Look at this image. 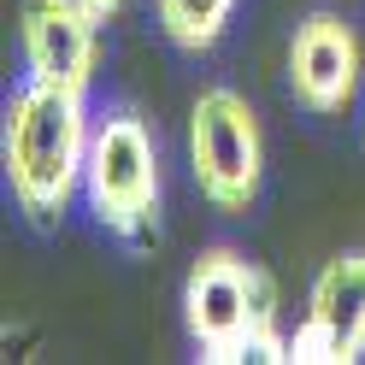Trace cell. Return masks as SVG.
Listing matches in <instances>:
<instances>
[{
  "mask_svg": "<svg viewBox=\"0 0 365 365\" xmlns=\"http://www.w3.org/2000/svg\"><path fill=\"white\" fill-rule=\"evenodd\" d=\"M88 142H95V118H88L83 95L53 83H24L6 106V130H0V159H6L12 200L36 230L71 212V200L83 195V165Z\"/></svg>",
  "mask_w": 365,
  "mask_h": 365,
  "instance_id": "1",
  "label": "cell"
},
{
  "mask_svg": "<svg viewBox=\"0 0 365 365\" xmlns=\"http://www.w3.org/2000/svg\"><path fill=\"white\" fill-rule=\"evenodd\" d=\"M182 324L207 365L230 359H289V336L277 330V283L236 247H207L182 283Z\"/></svg>",
  "mask_w": 365,
  "mask_h": 365,
  "instance_id": "2",
  "label": "cell"
},
{
  "mask_svg": "<svg viewBox=\"0 0 365 365\" xmlns=\"http://www.w3.org/2000/svg\"><path fill=\"white\" fill-rule=\"evenodd\" d=\"M83 200L106 236L148 247L159 236V148L135 112H106L88 142Z\"/></svg>",
  "mask_w": 365,
  "mask_h": 365,
  "instance_id": "3",
  "label": "cell"
},
{
  "mask_svg": "<svg viewBox=\"0 0 365 365\" xmlns=\"http://www.w3.org/2000/svg\"><path fill=\"white\" fill-rule=\"evenodd\" d=\"M189 171L218 212H247L265 182L259 112L236 88H200L189 106Z\"/></svg>",
  "mask_w": 365,
  "mask_h": 365,
  "instance_id": "4",
  "label": "cell"
},
{
  "mask_svg": "<svg viewBox=\"0 0 365 365\" xmlns=\"http://www.w3.org/2000/svg\"><path fill=\"white\" fill-rule=\"evenodd\" d=\"M365 77V48L341 12H307L289 36V88L318 118L348 112Z\"/></svg>",
  "mask_w": 365,
  "mask_h": 365,
  "instance_id": "5",
  "label": "cell"
},
{
  "mask_svg": "<svg viewBox=\"0 0 365 365\" xmlns=\"http://www.w3.org/2000/svg\"><path fill=\"white\" fill-rule=\"evenodd\" d=\"M18 41H24V65L36 83L88 95L95 65H101V18L83 0H24Z\"/></svg>",
  "mask_w": 365,
  "mask_h": 365,
  "instance_id": "6",
  "label": "cell"
},
{
  "mask_svg": "<svg viewBox=\"0 0 365 365\" xmlns=\"http://www.w3.org/2000/svg\"><path fill=\"white\" fill-rule=\"evenodd\" d=\"M307 318H318L336 336L341 365H354L365 354V247H348V254L324 259V271L312 277Z\"/></svg>",
  "mask_w": 365,
  "mask_h": 365,
  "instance_id": "7",
  "label": "cell"
},
{
  "mask_svg": "<svg viewBox=\"0 0 365 365\" xmlns=\"http://www.w3.org/2000/svg\"><path fill=\"white\" fill-rule=\"evenodd\" d=\"M230 12H236V0H159V30L182 53H207L224 36Z\"/></svg>",
  "mask_w": 365,
  "mask_h": 365,
  "instance_id": "8",
  "label": "cell"
},
{
  "mask_svg": "<svg viewBox=\"0 0 365 365\" xmlns=\"http://www.w3.org/2000/svg\"><path fill=\"white\" fill-rule=\"evenodd\" d=\"M283 365H341V348H336V336L318 324V318H301V324L289 330V359Z\"/></svg>",
  "mask_w": 365,
  "mask_h": 365,
  "instance_id": "9",
  "label": "cell"
},
{
  "mask_svg": "<svg viewBox=\"0 0 365 365\" xmlns=\"http://www.w3.org/2000/svg\"><path fill=\"white\" fill-rule=\"evenodd\" d=\"M83 6H88V12H95L101 24H106V18H118V12H124V0H83Z\"/></svg>",
  "mask_w": 365,
  "mask_h": 365,
  "instance_id": "10",
  "label": "cell"
},
{
  "mask_svg": "<svg viewBox=\"0 0 365 365\" xmlns=\"http://www.w3.org/2000/svg\"><path fill=\"white\" fill-rule=\"evenodd\" d=\"M359 135H365V118H359Z\"/></svg>",
  "mask_w": 365,
  "mask_h": 365,
  "instance_id": "11",
  "label": "cell"
}]
</instances>
